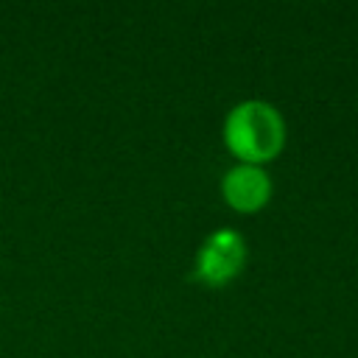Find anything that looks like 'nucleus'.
I'll return each mask as SVG.
<instances>
[{"label": "nucleus", "instance_id": "1", "mask_svg": "<svg viewBox=\"0 0 358 358\" xmlns=\"http://www.w3.org/2000/svg\"><path fill=\"white\" fill-rule=\"evenodd\" d=\"M224 143L246 165H260L274 159L285 145V120L266 101H243L229 109L224 120Z\"/></svg>", "mask_w": 358, "mask_h": 358}, {"label": "nucleus", "instance_id": "2", "mask_svg": "<svg viewBox=\"0 0 358 358\" xmlns=\"http://www.w3.org/2000/svg\"><path fill=\"white\" fill-rule=\"evenodd\" d=\"M243 263H246L243 235L235 229H215L213 235L204 238V243L196 255L193 277L210 288H221L241 274Z\"/></svg>", "mask_w": 358, "mask_h": 358}, {"label": "nucleus", "instance_id": "3", "mask_svg": "<svg viewBox=\"0 0 358 358\" xmlns=\"http://www.w3.org/2000/svg\"><path fill=\"white\" fill-rule=\"evenodd\" d=\"M224 201L238 213H257L271 199V179L260 165L238 162L221 179Z\"/></svg>", "mask_w": 358, "mask_h": 358}]
</instances>
